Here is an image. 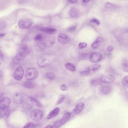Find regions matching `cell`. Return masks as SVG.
Instances as JSON below:
<instances>
[{"instance_id":"obj_1","label":"cell","mask_w":128,"mask_h":128,"mask_svg":"<svg viewBox=\"0 0 128 128\" xmlns=\"http://www.w3.org/2000/svg\"><path fill=\"white\" fill-rule=\"evenodd\" d=\"M30 49L26 45L21 46L19 48L16 56L15 57V62L16 63L23 60L29 53Z\"/></svg>"},{"instance_id":"obj_2","label":"cell","mask_w":128,"mask_h":128,"mask_svg":"<svg viewBox=\"0 0 128 128\" xmlns=\"http://www.w3.org/2000/svg\"><path fill=\"white\" fill-rule=\"evenodd\" d=\"M39 76V72L35 68L28 69L25 73V78L28 81H32L37 78Z\"/></svg>"},{"instance_id":"obj_3","label":"cell","mask_w":128,"mask_h":128,"mask_svg":"<svg viewBox=\"0 0 128 128\" xmlns=\"http://www.w3.org/2000/svg\"><path fill=\"white\" fill-rule=\"evenodd\" d=\"M30 116L31 118L34 121H40L43 117V112L40 109H33L31 112Z\"/></svg>"},{"instance_id":"obj_4","label":"cell","mask_w":128,"mask_h":128,"mask_svg":"<svg viewBox=\"0 0 128 128\" xmlns=\"http://www.w3.org/2000/svg\"><path fill=\"white\" fill-rule=\"evenodd\" d=\"M51 61L46 58H39L37 60V64L40 68H44L48 67L51 66Z\"/></svg>"},{"instance_id":"obj_5","label":"cell","mask_w":128,"mask_h":128,"mask_svg":"<svg viewBox=\"0 0 128 128\" xmlns=\"http://www.w3.org/2000/svg\"><path fill=\"white\" fill-rule=\"evenodd\" d=\"M42 45L45 47H51L54 44L55 39L54 37H47L42 40Z\"/></svg>"},{"instance_id":"obj_6","label":"cell","mask_w":128,"mask_h":128,"mask_svg":"<svg viewBox=\"0 0 128 128\" xmlns=\"http://www.w3.org/2000/svg\"><path fill=\"white\" fill-rule=\"evenodd\" d=\"M32 24V21L30 19H24L19 21L18 25L20 29H27L31 26Z\"/></svg>"},{"instance_id":"obj_7","label":"cell","mask_w":128,"mask_h":128,"mask_svg":"<svg viewBox=\"0 0 128 128\" xmlns=\"http://www.w3.org/2000/svg\"><path fill=\"white\" fill-rule=\"evenodd\" d=\"M24 74V70L21 67L16 68L13 73V78L16 81H20L23 78Z\"/></svg>"},{"instance_id":"obj_8","label":"cell","mask_w":128,"mask_h":128,"mask_svg":"<svg viewBox=\"0 0 128 128\" xmlns=\"http://www.w3.org/2000/svg\"><path fill=\"white\" fill-rule=\"evenodd\" d=\"M10 103V100L9 97H4L0 100V109L6 110L8 109Z\"/></svg>"},{"instance_id":"obj_9","label":"cell","mask_w":128,"mask_h":128,"mask_svg":"<svg viewBox=\"0 0 128 128\" xmlns=\"http://www.w3.org/2000/svg\"><path fill=\"white\" fill-rule=\"evenodd\" d=\"M71 117V114L69 112H66L65 113L62 117L60 120L56 123L54 127L55 128H58L61 125L66 123L70 119Z\"/></svg>"},{"instance_id":"obj_10","label":"cell","mask_w":128,"mask_h":128,"mask_svg":"<svg viewBox=\"0 0 128 128\" xmlns=\"http://www.w3.org/2000/svg\"><path fill=\"white\" fill-rule=\"evenodd\" d=\"M100 81L104 83H112L115 81V77L111 75H105L100 77Z\"/></svg>"},{"instance_id":"obj_11","label":"cell","mask_w":128,"mask_h":128,"mask_svg":"<svg viewBox=\"0 0 128 128\" xmlns=\"http://www.w3.org/2000/svg\"><path fill=\"white\" fill-rule=\"evenodd\" d=\"M102 58V55L100 52H94L91 55L90 59L93 63H97L100 61Z\"/></svg>"},{"instance_id":"obj_12","label":"cell","mask_w":128,"mask_h":128,"mask_svg":"<svg viewBox=\"0 0 128 128\" xmlns=\"http://www.w3.org/2000/svg\"><path fill=\"white\" fill-rule=\"evenodd\" d=\"M58 39L59 42L63 45L68 43L70 40L69 37L66 34L63 33L59 34Z\"/></svg>"},{"instance_id":"obj_13","label":"cell","mask_w":128,"mask_h":128,"mask_svg":"<svg viewBox=\"0 0 128 128\" xmlns=\"http://www.w3.org/2000/svg\"><path fill=\"white\" fill-rule=\"evenodd\" d=\"M24 100V97L22 94L19 93H15L13 96V101L17 104H21Z\"/></svg>"},{"instance_id":"obj_14","label":"cell","mask_w":128,"mask_h":128,"mask_svg":"<svg viewBox=\"0 0 128 128\" xmlns=\"http://www.w3.org/2000/svg\"><path fill=\"white\" fill-rule=\"evenodd\" d=\"M84 106L85 104L84 102H81L79 103L74 108L73 111V112L75 114H78L83 110Z\"/></svg>"},{"instance_id":"obj_15","label":"cell","mask_w":128,"mask_h":128,"mask_svg":"<svg viewBox=\"0 0 128 128\" xmlns=\"http://www.w3.org/2000/svg\"><path fill=\"white\" fill-rule=\"evenodd\" d=\"M60 112V108L58 107H57L51 111L46 117L47 120H49L52 118L56 117L58 115Z\"/></svg>"},{"instance_id":"obj_16","label":"cell","mask_w":128,"mask_h":128,"mask_svg":"<svg viewBox=\"0 0 128 128\" xmlns=\"http://www.w3.org/2000/svg\"><path fill=\"white\" fill-rule=\"evenodd\" d=\"M40 30L43 33L47 34H53L56 33L57 29L53 28L41 27Z\"/></svg>"},{"instance_id":"obj_17","label":"cell","mask_w":128,"mask_h":128,"mask_svg":"<svg viewBox=\"0 0 128 128\" xmlns=\"http://www.w3.org/2000/svg\"><path fill=\"white\" fill-rule=\"evenodd\" d=\"M111 88L109 86H104L101 88V93L104 95H108L111 93L112 91Z\"/></svg>"},{"instance_id":"obj_18","label":"cell","mask_w":128,"mask_h":128,"mask_svg":"<svg viewBox=\"0 0 128 128\" xmlns=\"http://www.w3.org/2000/svg\"><path fill=\"white\" fill-rule=\"evenodd\" d=\"M102 39L100 37H98L96 39L95 41L91 45L93 49H96L100 46L102 43Z\"/></svg>"},{"instance_id":"obj_19","label":"cell","mask_w":128,"mask_h":128,"mask_svg":"<svg viewBox=\"0 0 128 128\" xmlns=\"http://www.w3.org/2000/svg\"><path fill=\"white\" fill-rule=\"evenodd\" d=\"M29 99H30V101L32 103L36 106L38 107H40V108L42 107V105H41L40 103L36 99L33 98L32 97H29Z\"/></svg>"},{"instance_id":"obj_20","label":"cell","mask_w":128,"mask_h":128,"mask_svg":"<svg viewBox=\"0 0 128 128\" xmlns=\"http://www.w3.org/2000/svg\"><path fill=\"white\" fill-rule=\"evenodd\" d=\"M79 13V11L78 9L75 7H73L70 11V15L71 17H75Z\"/></svg>"},{"instance_id":"obj_21","label":"cell","mask_w":128,"mask_h":128,"mask_svg":"<svg viewBox=\"0 0 128 128\" xmlns=\"http://www.w3.org/2000/svg\"><path fill=\"white\" fill-rule=\"evenodd\" d=\"M121 66L123 71L128 72V60H125L123 61L121 63Z\"/></svg>"},{"instance_id":"obj_22","label":"cell","mask_w":128,"mask_h":128,"mask_svg":"<svg viewBox=\"0 0 128 128\" xmlns=\"http://www.w3.org/2000/svg\"><path fill=\"white\" fill-rule=\"evenodd\" d=\"M65 67L67 69L71 71H75L76 70V67L75 65L71 63H66L65 64Z\"/></svg>"},{"instance_id":"obj_23","label":"cell","mask_w":128,"mask_h":128,"mask_svg":"<svg viewBox=\"0 0 128 128\" xmlns=\"http://www.w3.org/2000/svg\"><path fill=\"white\" fill-rule=\"evenodd\" d=\"M24 86L27 88H32L34 87L35 84L31 81H28L24 83Z\"/></svg>"},{"instance_id":"obj_24","label":"cell","mask_w":128,"mask_h":128,"mask_svg":"<svg viewBox=\"0 0 128 128\" xmlns=\"http://www.w3.org/2000/svg\"><path fill=\"white\" fill-rule=\"evenodd\" d=\"M105 7L107 8L115 9H116L118 6L110 2H107L105 4Z\"/></svg>"},{"instance_id":"obj_25","label":"cell","mask_w":128,"mask_h":128,"mask_svg":"<svg viewBox=\"0 0 128 128\" xmlns=\"http://www.w3.org/2000/svg\"><path fill=\"white\" fill-rule=\"evenodd\" d=\"M43 39V38L42 34H38L34 37V40L36 42L39 43L42 42Z\"/></svg>"},{"instance_id":"obj_26","label":"cell","mask_w":128,"mask_h":128,"mask_svg":"<svg viewBox=\"0 0 128 128\" xmlns=\"http://www.w3.org/2000/svg\"><path fill=\"white\" fill-rule=\"evenodd\" d=\"M46 78L50 80H54L55 78V75L53 73L48 72L46 74Z\"/></svg>"},{"instance_id":"obj_27","label":"cell","mask_w":128,"mask_h":128,"mask_svg":"<svg viewBox=\"0 0 128 128\" xmlns=\"http://www.w3.org/2000/svg\"><path fill=\"white\" fill-rule=\"evenodd\" d=\"M122 84L125 87H128V76H124L122 79Z\"/></svg>"},{"instance_id":"obj_28","label":"cell","mask_w":128,"mask_h":128,"mask_svg":"<svg viewBox=\"0 0 128 128\" xmlns=\"http://www.w3.org/2000/svg\"><path fill=\"white\" fill-rule=\"evenodd\" d=\"M90 69L89 67L86 68L84 70L81 71L80 73V74L82 76H87L89 75L90 72Z\"/></svg>"},{"instance_id":"obj_29","label":"cell","mask_w":128,"mask_h":128,"mask_svg":"<svg viewBox=\"0 0 128 128\" xmlns=\"http://www.w3.org/2000/svg\"><path fill=\"white\" fill-rule=\"evenodd\" d=\"M36 126V125L32 123H29L27 124L23 128H34Z\"/></svg>"},{"instance_id":"obj_30","label":"cell","mask_w":128,"mask_h":128,"mask_svg":"<svg viewBox=\"0 0 128 128\" xmlns=\"http://www.w3.org/2000/svg\"><path fill=\"white\" fill-rule=\"evenodd\" d=\"M65 99V97L63 95H61L60 97H59V99L57 101V105H60V103H61Z\"/></svg>"},{"instance_id":"obj_31","label":"cell","mask_w":128,"mask_h":128,"mask_svg":"<svg viewBox=\"0 0 128 128\" xmlns=\"http://www.w3.org/2000/svg\"><path fill=\"white\" fill-rule=\"evenodd\" d=\"M87 44L85 42H81L79 44L78 47L80 49H83L86 48L87 47Z\"/></svg>"},{"instance_id":"obj_32","label":"cell","mask_w":128,"mask_h":128,"mask_svg":"<svg viewBox=\"0 0 128 128\" xmlns=\"http://www.w3.org/2000/svg\"><path fill=\"white\" fill-rule=\"evenodd\" d=\"M100 67V65L99 64H96L93 66L92 67V70L93 71H95L99 69Z\"/></svg>"},{"instance_id":"obj_33","label":"cell","mask_w":128,"mask_h":128,"mask_svg":"<svg viewBox=\"0 0 128 128\" xmlns=\"http://www.w3.org/2000/svg\"><path fill=\"white\" fill-rule=\"evenodd\" d=\"M76 27L75 25L71 26L67 29V31L69 32H73L76 30Z\"/></svg>"},{"instance_id":"obj_34","label":"cell","mask_w":128,"mask_h":128,"mask_svg":"<svg viewBox=\"0 0 128 128\" xmlns=\"http://www.w3.org/2000/svg\"><path fill=\"white\" fill-rule=\"evenodd\" d=\"M100 82V79H93V80H91V84L92 85H97L99 84Z\"/></svg>"},{"instance_id":"obj_35","label":"cell","mask_w":128,"mask_h":128,"mask_svg":"<svg viewBox=\"0 0 128 128\" xmlns=\"http://www.w3.org/2000/svg\"><path fill=\"white\" fill-rule=\"evenodd\" d=\"M5 113L6 111H4V110L0 109V118H2L4 117H5Z\"/></svg>"},{"instance_id":"obj_36","label":"cell","mask_w":128,"mask_h":128,"mask_svg":"<svg viewBox=\"0 0 128 128\" xmlns=\"http://www.w3.org/2000/svg\"><path fill=\"white\" fill-rule=\"evenodd\" d=\"M91 22L95 23V24L98 25H99L100 24V21L99 19H93L91 20Z\"/></svg>"},{"instance_id":"obj_37","label":"cell","mask_w":128,"mask_h":128,"mask_svg":"<svg viewBox=\"0 0 128 128\" xmlns=\"http://www.w3.org/2000/svg\"><path fill=\"white\" fill-rule=\"evenodd\" d=\"M60 88L61 90L63 91H65L67 90V87L65 85L63 84L60 85Z\"/></svg>"},{"instance_id":"obj_38","label":"cell","mask_w":128,"mask_h":128,"mask_svg":"<svg viewBox=\"0 0 128 128\" xmlns=\"http://www.w3.org/2000/svg\"><path fill=\"white\" fill-rule=\"evenodd\" d=\"M10 110L8 109V110L6 111V113H5V117H6V118H8L9 116L10 115Z\"/></svg>"},{"instance_id":"obj_39","label":"cell","mask_w":128,"mask_h":128,"mask_svg":"<svg viewBox=\"0 0 128 128\" xmlns=\"http://www.w3.org/2000/svg\"><path fill=\"white\" fill-rule=\"evenodd\" d=\"M4 57V56L3 54L1 49H0V59L2 60Z\"/></svg>"},{"instance_id":"obj_40","label":"cell","mask_w":128,"mask_h":128,"mask_svg":"<svg viewBox=\"0 0 128 128\" xmlns=\"http://www.w3.org/2000/svg\"><path fill=\"white\" fill-rule=\"evenodd\" d=\"M114 48H113V47H112L111 46H109L107 48V50H108V51L111 52L113 50H114Z\"/></svg>"},{"instance_id":"obj_41","label":"cell","mask_w":128,"mask_h":128,"mask_svg":"<svg viewBox=\"0 0 128 128\" xmlns=\"http://www.w3.org/2000/svg\"><path fill=\"white\" fill-rule=\"evenodd\" d=\"M90 0H82V1L83 3H88L89 1H90Z\"/></svg>"},{"instance_id":"obj_42","label":"cell","mask_w":128,"mask_h":128,"mask_svg":"<svg viewBox=\"0 0 128 128\" xmlns=\"http://www.w3.org/2000/svg\"><path fill=\"white\" fill-rule=\"evenodd\" d=\"M6 33H0V37L4 36L6 35Z\"/></svg>"},{"instance_id":"obj_43","label":"cell","mask_w":128,"mask_h":128,"mask_svg":"<svg viewBox=\"0 0 128 128\" xmlns=\"http://www.w3.org/2000/svg\"><path fill=\"white\" fill-rule=\"evenodd\" d=\"M78 0H69L72 3H75L78 1Z\"/></svg>"},{"instance_id":"obj_44","label":"cell","mask_w":128,"mask_h":128,"mask_svg":"<svg viewBox=\"0 0 128 128\" xmlns=\"http://www.w3.org/2000/svg\"><path fill=\"white\" fill-rule=\"evenodd\" d=\"M45 128H53V127L51 125H48V126H47L46 127H45Z\"/></svg>"},{"instance_id":"obj_45","label":"cell","mask_w":128,"mask_h":128,"mask_svg":"<svg viewBox=\"0 0 128 128\" xmlns=\"http://www.w3.org/2000/svg\"><path fill=\"white\" fill-rule=\"evenodd\" d=\"M4 25V22H2L1 23H0V27H3V25Z\"/></svg>"},{"instance_id":"obj_46","label":"cell","mask_w":128,"mask_h":128,"mask_svg":"<svg viewBox=\"0 0 128 128\" xmlns=\"http://www.w3.org/2000/svg\"><path fill=\"white\" fill-rule=\"evenodd\" d=\"M2 76V73L1 72V71H0V78Z\"/></svg>"},{"instance_id":"obj_47","label":"cell","mask_w":128,"mask_h":128,"mask_svg":"<svg viewBox=\"0 0 128 128\" xmlns=\"http://www.w3.org/2000/svg\"><path fill=\"white\" fill-rule=\"evenodd\" d=\"M0 65H1V64H0Z\"/></svg>"}]
</instances>
